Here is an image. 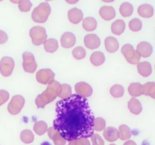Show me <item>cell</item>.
Masks as SVG:
<instances>
[{"label":"cell","mask_w":155,"mask_h":145,"mask_svg":"<svg viewBox=\"0 0 155 145\" xmlns=\"http://www.w3.org/2000/svg\"><path fill=\"white\" fill-rule=\"evenodd\" d=\"M104 136L106 140L111 142H114L119 138L118 130L114 127H106L104 131Z\"/></svg>","instance_id":"9a60e30c"},{"label":"cell","mask_w":155,"mask_h":145,"mask_svg":"<svg viewBox=\"0 0 155 145\" xmlns=\"http://www.w3.org/2000/svg\"><path fill=\"white\" fill-rule=\"evenodd\" d=\"M68 3H69V4H75V3H76V2H78V0H75V1H66Z\"/></svg>","instance_id":"7bdbcfd3"},{"label":"cell","mask_w":155,"mask_h":145,"mask_svg":"<svg viewBox=\"0 0 155 145\" xmlns=\"http://www.w3.org/2000/svg\"><path fill=\"white\" fill-rule=\"evenodd\" d=\"M68 17L71 22L73 24H78L82 21L83 13L80 9L74 8L69 10Z\"/></svg>","instance_id":"2e32d148"},{"label":"cell","mask_w":155,"mask_h":145,"mask_svg":"<svg viewBox=\"0 0 155 145\" xmlns=\"http://www.w3.org/2000/svg\"><path fill=\"white\" fill-rule=\"evenodd\" d=\"M61 92L59 95L61 99H66L72 95V89L71 87L67 84L61 85Z\"/></svg>","instance_id":"e575fe53"},{"label":"cell","mask_w":155,"mask_h":145,"mask_svg":"<svg viewBox=\"0 0 155 145\" xmlns=\"http://www.w3.org/2000/svg\"><path fill=\"white\" fill-rule=\"evenodd\" d=\"M100 15L106 21L113 19L115 16V11L113 7L110 6H102L100 10Z\"/></svg>","instance_id":"e0dca14e"},{"label":"cell","mask_w":155,"mask_h":145,"mask_svg":"<svg viewBox=\"0 0 155 145\" xmlns=\"http://www.w3.org/2000/svg\"><path fill=\"white\" fill-rule=\"evenodd\" d=\"M41 145H51L48 142H44L41 143Z\"/></svg>","instance_id":"ee69618b"},{"label":"cell","mask_w":155,"mask_h":145,"mask_svg":"<svg viewBox=\"0 0 155 145\" xmlns=\"http://www.w3.org/2000/svg\"><path fill=\"white\" fill-rule=\"evenodd\" d=\"M25 100L22 95L13 96L8 106V111L13 115H16L20 113L23 108Z\"/></svg>","instance_id":"8992f818"},{"label":"cell","mask_w":155,"mask_h":145,"mask_svg":"<svg viewBox=\"0 0 155 145\" xmlns=\"http://www.w3.org/2000/svg\"><path fill=\"white\" fill-rule=\"evenodd\" d=\"M61 85L56 81L48 85L46 90L38 95L35 99V104L38 108H43L59 96L61 92Z\"/></svg>","instance_id":"7a4b0ae2"},{"label":"cell","mask_w":155,"mask_h":145,"mask_svg":"<svg viewBox=\"0 0 155 145\" xmlns=\"http://www.w3.org/2000/svg\"><path fill=\"white\" fill-rule=\"evenodd\" d=\"M120 13L124 17H127L132 15L134 8L132 5L130 3L126 2L120 5L119 9Z\"/></svg>","instance_id":"4316f807"},{"label":"cell","mask_w":155,"mask_h":145,"mask_svg":"<svg viewBox=\"0 0 155 145\" xmlns=\"http://www.w3.org/2000/svg\"><path fill=\"white\" fill-rule=\"evenodd\" d=\"M51 13L50 5L47 2H43L34 9L31 14L32 20L37 23H45Z\"/></svg>","instance_id":"3957f363"},{"label":"cell","mask_w":155,"mask_h":145,"mask_svg":"<svg viewBox=\"0 0 155 145\" xmlns=\"http://www.w3.org/2000/svg\"><path fill=\"white\" fill-rule=\"evenodd\" d=\"M53 127L69 142L88 138L94 134V116L87 98L71 95L56 103Z\"/></svg>","instance_id":"6da1fadb"},{"label":"cell","mask_w":155,"mask_h":145,"mask_svg":"<svg viewBox=\"0 0 155 145\" xmlns=\"http://www.w3.org/2000/svg\"><path fill=\"white\" fill-rule=\"evenodd\" d=\"M68 145H91V143L87 138H81L69 142Z\"/></svg>","instance_id":"ab89813d"},{"label":"cell","mask_w":155,"mask_h":145,"mask_svg":"<svg viewBox=\"0 0 155 145\" xmlns=\"http://www.w3.org/2000/svg\"><path fill=\"white\" fill-rule=\"evenodd\" d=\"M76 43V36L73 33L66 32L61 37V44L65 48H71Z\"/></svg>","instance_id":"4fadbf2b"},{"label":"cell","mask_w":155,"mask_h":145,"mask_svg":"<svg viewBox=\"0 0 155 145\" xmlns=\"http://www.w3.org/2000/svg\"><path fill=\"white\" fill-rule=\"evenodd\" d=\"M128 108L134 114H139L142 111L141 103L135 98H132L128 103Z\"/></svg>","instance_id":"d6986e66"},{"label":"cell","mask_w":155,"mask_h":145,"mask_svg":"<svg viewBox=\"0 0 155 145\" xmlns=\"http://www.w3.org/2000/svg\"><path fill=\"white\" fill-rule=\"evenodd\" d=\"M9 99V93L4 90H0V106L6 103Z\"/></svg>","instance_id":"f35d334b"},{"label":"cell","mask_w":155,"mask_h":145,"mask_svg":"<svg viewBox=\"0 0 155 145\" xmlns=\"http://www.w3.org/2000/svg\"><path fill=\"white\" fill-rule=\"evenodd\" d=\"M97 23L96 19L93 17L85 18L82 22V26L87 31H92L96 30Z\"/></svg>","instance_id":"d4e9b609"},{"label":"cell","mask_w":155,"mask_h":145,"mask_svg":"<svg viewBox=\"0 0 155 145\" xmlns=\"http://www.w3.org/2000/svg\"><path fill=\"white\" fill-rule=\"evenodd\" d=\"M8 39V36L5 31L0 30V44H4Z\"/></svg>","instance_id":"60d3db41"},{"label":"cell","mask_w":155,"mask_h":145,"mask_svg":"<svg viewBox=\"0 0 155 145\" xmlns=\"http://www.w3.org/2000/svg\"><path fill=\"white\" fill-rule=\"evenodd\" d=\"M20 138L23 143L28 144L32 143L34 140V135L31 130L26 129L21 133Z\"/></svg>","instance_id":"f546056e"},{"label":"cell","mask_w":155,"mask_h":145,"mask_svg":"<svg viewBox=\"0 0 155 145\" xmlns=\"http://www.w3.org/2000/svg\"><path fill=\"white\" fill-rule=\"evenodd\" d=\"M55 74L50 69L39 70L36 74L37 81L41 84L48 85L54 81Z\"/></svg>","instance_id":"9c48e42d"},{"label":"cell","mask_w":155,"mask_h":145,"mask_svg":"<svg viewBox=\"0 0 155 145\" xmlns=\"http://www.w3.org/2000/svg\"><path fill=\"white\" fill-rule=\"evenodd\" d=\"M129 28L132 31H140L142 28L141 21L137 18H134L130 21L129 23Z\"/></svg>","instance_id":"836d02e7"},{"label":"cell","mask_w":155,"mask_h":145,"mask_svg":"<svg viewBox=\"0 0 155 145\" xmlns=\"http://www.w3.org/2000/svg\"><path fill=\"white\" fill-rule=\"evenodd\" d=\"M45 50L46 52L53 53L58 48V41L55 39H49L44 43Z\"/></svg>","instance_id":"484cf974"},{"label":"cell","mask_w":155,"mask_h":145,"mask_svg":"<svg viewBox=\"0 0 155 145\" xmlns=\"http://www.w3.org/2000/svg\"><path fill=\"white\" fill-rule=\"evenodd\" d=\"M90 60L94 66H100L105 62V56L101 52H95L91 54Z\"/></svg>","instance_id":"cb8c5ba5"},{"label":"cell","mask_w":155,"mask_h":145,"mask_svg":"<svg viewBox=\"0 0 155 145\" xmlns=\"http://www.w3.org/2000/svg\"><path fill=\"white\" fill-rule=\"evenodd\" d=\"M105 48L110 53H114L119 48L118 40L113 37H107L105 40Z\"/></svg>","instance_id":"ac0fdd59"},{"label":"cell","mask_w":155,"mask_h":145,"mask_svg":"<svg viewBox=\"0 0 155 145\" xmlns=\"http://www.w3.org/2000/svg\"><path fill=\"white\" fill-rule=\"evenodd\" d=\"M155 87L154 82H148L143 85V94L146 96H150L151 98L155 99Z\"/></svg>","instance_id":"4dcf8cb0"},{"label":"cell","mask_w":155,"mask_h":145,"mask_svg":"<svg viewBox=\"0 0 155 145\" xmlns=\"http://www.w3.org/2000/svg\"><path fill=\"white\" fill-rule=\"evenodd\" d=\"M128 92L133 97H137L143 94V85L139 83H132L128 87Z\"/></svg>","instance_id":"7402d4cb"},{"label":"cell","mask_w":155,"mask_h":145,"mask_svg":"<svg viewBox=\"0 0 155 145\" xmlns=\"http://www.w3.org/2000/svg\"><path fill=\"white\" fill-rule=\"evenodd\" d=\"M124 88L119 85H115L110 89V94L114 98L122 97L124 94Z\"/></svg>","instance_id":"1f68e13d"},{"label":"cell","mask_w":155,"mask_h":145,"mask_svg":"<svg viewBox=\"0 0 155 145\" xmlns=\"http://www.w3.org/2000/svg\"><path fill=\"white\" fill-rule=\"evenodd\" d=\"M48 137L54 141L55 145H65L66 140L60 135L58 131H56L53 127H50L47 129Z\"/></svg>","instance_id":"5bb4252c"},{"label":"cell","mask_w":155,"mask_h":145,"mask_svg":"<svg viewBox=\"0 0 155 145\" xmlns=\"http://www.w3.org/2000/svg\"><path fill=\"white\" fill-rule=\"evenodd\" d=\"M93 145H104V140L98 134H93L91 137Z\"/></svg>","instance_id":"74e56055"},{"label":"cell","mask_w":155,"mask_h":145,"mask_svg":"<svg viewBox=\"0 0 155 145\" xmlns=\"http://www.w3.org/2000/svg\"><path fill=\"white\" fill-rule=\"evenodd\" d=\"M119 138L121 140H126L131 138V131L130 127L126 125H122L119 127Z\"/></svg>","instance_id":"f1b7e54d"},{"label":"cell","mask_w":155,"mask_h":145,"mask_svg":"<svg viewBox=\"0 0 155 145\" xmlns=\"http://www.w3.org/2000/svg\"><path fill=\"white\" fill-rule=\"evenodd\" d=\"M139 14L143 18H150L153 15V8L149 4L140 5L137 10Z\"/></svg>","instance_id":"44dd1931"},{"label":"cell","mask_w":155,"mask_h":145,"mask_svg":"<svg viewBox=\"0 0 155 145\" xmlns=\"http://www.w3.org/2000/svg\"><path fill=\"white\" fill-rule=\"evenodd\" d=\"M121 51L129 63L133 65L139 63L141 57L132 45L129 44L123 45Z\"/></svg>","instance_id":"5b68a950"},{"label":"cell","mask_w":155,"mask_h":145,"mask_svg":"<svg viewBox=\"0 0 155 145\" xmlns=\"http://www.w3.org/2000/svg\"><path fill=\"white\" fill-rule=\"evenodd\" d=\"M136 50L140 54V57H148L152 54L153 48L149 43L142 41L137 45Z\"/></svg>","instance_id":"7c38bea8"},{"label":"cell","mask_w":155,"mask_h":145,"mask_svg":"<svg viewBox=\"0 0 155 145\" xmlns=\"http://www.w3.org/2000/svg\"><path fill=\"white\" fill-rule=\"evenodd\" d=\"M23 68L26 72L33 73L37 68V63L34 55L28 52H25L22 54Z\"/></svg>","instance_id":"ba28073f"},{"label":"cell","mask_w":155,"mask_h":145,"mask_svg":"<svg viewBox=\"0 0 155 145\" xmlns=\"http://www.w3.org/2000/svg\"><path fill=\"white\" fill-rule=\"evenodd\" d=\"M32 3L29 0H21L18 1V8L22 12H28L32 7Z\"/></svg>","instance_id":"8d00e7d4"},{"label":"cell","mask_w":155,"mask_h":145,"mask_svg":"<svg viewBox=\"0 0 155 145\" xmlns=\"http://www.w3.org/2000/svg\"><path fill=\"white\" fill-rule=\"evenodd\" d=\"M84 43L87 48L94 50L100 47V39L96 34H88L84 37Z\"/></svg>","instance_id":"8fae6325"},{"label":"cell","mask_w":155,"mask_h":145,"mask_svg":"<svg viewBox=\"0 0 155 145\" xmlns=\"http://www.w3.org/2000/svg\"><path fill=\"white\" fill-rule=\"evenodd\" d=\"M75 91L77 94L83 97H89L93 93L91 86L84 82H80L76 84Z\"/></svg>","instance_id":"30bf717a"},{"label":"cell","mask_w":155,"mask_h":145,"mask_svg":"<svg viewBox=\"0 0 155 145\" xmlns=\"http://www.w3.org/2000/svg\"><path fill=\"white\" fill-rule=\"evenodd\" d=\"M29 34L33 44L35 45H41L47 40V35L44 27L39 26L33 27L30 29Z\"/></svg>","instance_id":"277c9868"},{"label":"cell","mask_w":155,"mask_h":145,"mask_svg":"<svg viewBox=\"0 0 155 145\" xmlns=\"http://www.w3.org/2000/svg\"><path fill=\"white\" fill-rule=\"evenodd\" d=\"M15 66L14 60L9 56L4 57L0 61V72L5 77H9Z\"/></svg>","instance_id":"52a82bcc"},{"label":"cell","mask_w":155,"mask_h":145,"mask_svg":"<svg viewBox=\"0 0 155 145\" xmlns=\"http://www.w3.org/2000/svg\"><path fill=\"white\" fill-rule=\"evenodd\" d=\"M137 70L139 73L144 77L150 76L152 71L151 65L150 63L147 61H144L138 63Z\"/></svg>","instance_id":"ffe728a7"},{"label":"cell","mask_w":155,"mask_h":145,"mask_svg":"<svg viewBox=\"0 0 155 145\" xmlns=\"http://www.w3.org/2000/svg\"><path fill=\"white\" fill-rule=\"evenodd\" d=\"M73 57L77 60L84 59L86 56V51L82 47H78L72 51Z\"/></svg>","instance_id":"d590c367"},{"label":"cell","mask_w":155,"mask_h":145,"mask_svg":"<svg viewBox=\"0 0 155 145\" xmlns=\"http://www.w3.org/2000/svg\"><path fill=\"white\" fill-rule=\"evenodd\" d=\"M115 145V144H111V145Z\"/></svg>","instance_id":"f6af8a7d"},{"label":"cell","mask_w":155,"mask_h":145,"mask_svg":"<svg viewBox=\"0 0 155 145\" xmlns=\"http://www.w3.org/2000/svg\"><path fill=\"white\" fill-rule=\"evenodd\" d=\"M33 129L35 133L39 136L44 134L47 131L48 127L46 122L43 121H39L35 123Z\"/></svg>","instance_id":"83f0119b"},{"label":"cell","mask_w":155,"mask_h":145,"mask_svg":"<svg viewBox=\"0 0 155 145\" xmlns=\"http://www.w3.org/2000/svg\"><path fill=\"white\" fill-rule=\"evenodd\" d=\"M106 127V121L104 118H94L93 129L96 131H101L105 129Z\"/></svg>","instance_id":"d6a6232c"},{"label":"cell","mask_w":155,"mask_h":145,"mask_svg":"<svg viewBox=\"0 0 155 145\" xmlns=\"http://www.w3.org/2000/svg\"><path fill=\"white\" fill-rule=\"evenodd\" d=\"M126 27L125 23L122 19H118L114 22L111 25L112 32L117 35H120L123 33Z\"/></svg>","instance_id":"603a6c76"},{"label":"cell","mask_w":155,"mask_h":145,"mask_svg":"<svg viewBox=\"0 0 155 145\" xmlns=\"http://www.w3.org/2000/svg\"><path fill=\"white\" fill-rule=\"evenodd\" d=\"M123 145H137V143L134 141V140H127L126 142Z\"/></svg>","instance_id":"b9f144b4"}]
</instances>
